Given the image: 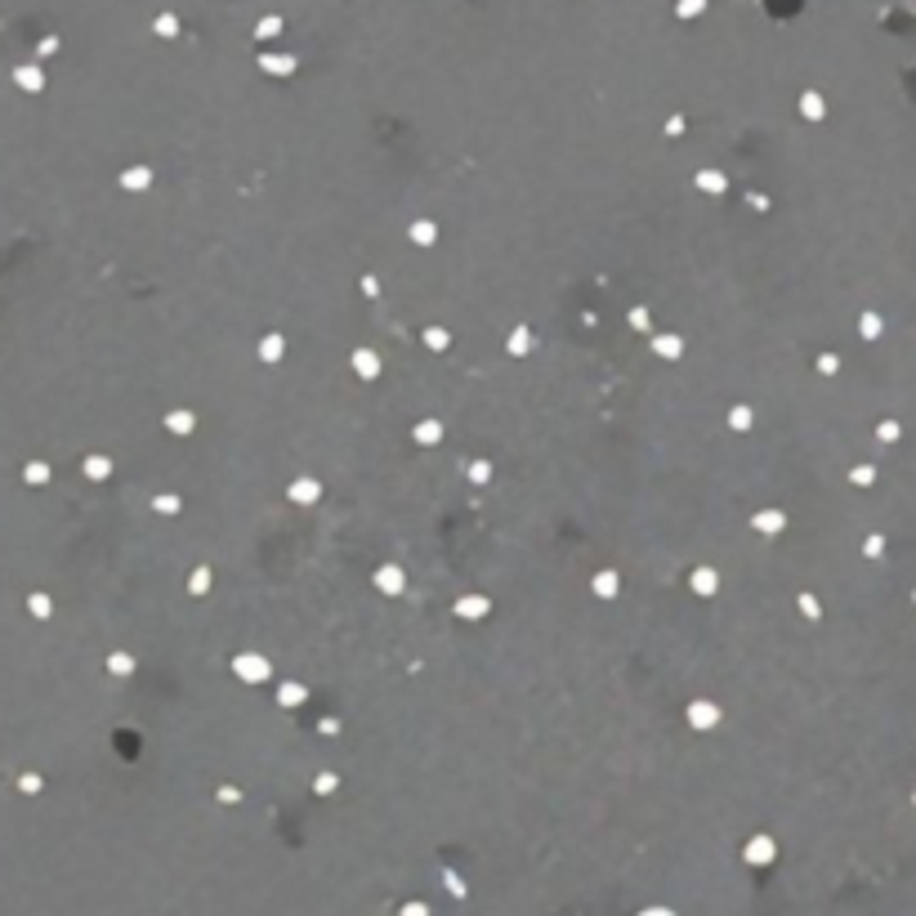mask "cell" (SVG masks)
I'll return each instance as SVG.
<instances>
[{
	"instance_id": "1",
	"label": "cell",
	"mask_w": 916,
	"mask_h": 916,
	"mask_svg": "<svg viewBox=\"0 0 916 916\" xmlns=\"http://www.w3.org/2000/svg\"><path fill=\"white\" fill-rule=\"evenodd\" d=\"M447 858L304 823H211L121 845H0V916H916V894L814 854L684 908L689 885L617 863H492L447 903Z\"/></svg>"
}]
</instances>
